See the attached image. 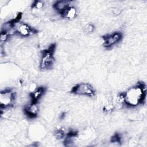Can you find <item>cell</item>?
I'll return each mask as SVG.
<instances>
[{"label":"cell","mask_w":147,"mask_h":147,"mask_svg":"<svg viewBox=\"0 0 147 147\" xmlns=\"http://www.w3.org/2000/svg\"><path fill=\"white\" fill-rule=\"evenodd\" d=\"M146 94V83L139 81L126 91L119 92L117 95V102L126 108H135L145 104Z\"/></svg>","instance_id":"6da1fadb"},{"label":"cell","mask_w":147,"mask_h":147,"mask_svg":"<svg viewBox=\"0 0 147 147\" xmlns=\"http://www.w3.org/2000/svg\"><path fill=\"white\" fill-rule=\"evenodd\" d=\"M56 44L52 43L46 49L41 52V58L40 61L39 67L41 70H48L53 67L55 57V53L56 51Z\"/></svg>","instance_id":"7a4b0ae2"},{"label":"cell","mask_w":147,"mask_h":147,"mask_svg":"<svg viewBox=\"0 0 147 147\" xmlns=\"http://www.w3.org/2000/svg\"><path fill=\"white\" fill-rule=\"evenodd\" d=\"M16 92L11 88H5L0 92V107L1 111L13 107L16 103Z\"/></svg>","instance_id":"3957f363"},{"label":"cell","mask_w":147,"mask_h":147,"mask_svg":"<svg viewBox=\"0 0 147 147\" xmlns=\"http://www.w3.org/2000/svg\"><path fill=\"white\" fill-rule=\"evenodd\" d=\"M71 93L79 96H86L94 97L96 95V90L94 87L88 83H80L72 87Z\"/></svg>","instance_id":"277c9868"},{"label":"cell","mask_w":147,"mask_h":147,"mask_svg":"<svg viewBox=\"0 0 147 147\" xmlns=\"http://www.w3.org/2000/svg\"><path fill=\"white\" fill-rule=\"evenodd\" d=\"M123 38L122 32L116 31L110 34H106L102 36L103 40V46L106 49H111L114 46L119 43Z\"/></svg>","instance_id":"5b68a950"},{"label":"cell","mask_w":147,"mask_h":147,"mask_svg":"<svg viewBox=\"0 0 147 147\" xmlns=\"http://www.w3.org/2000/svg\"><path fill=\"white\" fill-rule=\"evenodd\" d=\"M38 30L27 23H17L14 28V33L22 37H28L37 33Z\"/></svg>","instance_id":"8992f818"},{"label":"cell","mask_w":147,"mask_h":147,"mask_svg":"<svg viewBox=\"0 0 147 147\" xmlns=\"http://www.w3.org/2000/svg\"><path fill=\"white\" fill-rule=\"evenodd\" d=\"M39 106L38 103L30 102L24 108V114L29 119L36 118L39 113Z\"/></svg>","instance_id":"52a82bcc"},{"label":"cell","mask_w":147,"mask_h":147,"mask_svg":"<svg viewBox=\"0 0 147 147\" xmlns=\"http://www.w3.org/2000/svg\"><path fill=\"white\" fill-rule=\"evenodd\" d=\"M47 91V88L44 86L37 87L35 90L29 92L30 102L38 103V101L44 95Z\"/></svg>","instance_id":"ba28073f"},{"label":"cell","mask_w":147,"mask_h":147,"mask_svg":"<svg viewBox=\"0 0 147 147\" xmlns=\"http://www.w3.org/2000/svg\"><path fill=\"white\" fill-rule=\"evenodd\" d=\"M72 1L67 0L56 1L52 5V7L60 16L69 6L72 5Z\"/></svg>","instance_id":"9c48e42d"},{"label":"cell","mask_w":147,"mask_h":147,"mask_svg":"<svg viewBox=\"0 0 147 147\" xmlns=\"http://www.w3.org/2000/svg\"><path fill=\"white\" fill-rule=\"evenodd\" d=\"M77 16H78V10L73 5L69 6L60 15V16L63 18H65L69 20L74 19L77 17Z\"/></svg>","instance_id":"30bf717a"},{"label":"cell","mask_w":147,"mask_h":147,"mask_svg":"<svg viewBox=\"0 0 147 147\" xmlns=\"http://www.w3.org/2000/svg\"><path fill=\"white\" fill-rule=\"evenodd\" d=\"M110 142L112 143H116L118 144H121L122 142V136L119 133H114L111 137Z\"/></svg>","instance_id":"8fae6325"},{"label":"cell","mask_w":147,"mask_h":147,"mask_svg":"<svg viewBox=\"0 0 147 147\" xmlns=\"http://www.w3.org/2000/svg\"><path fill=\"white\" fill-rule=\"evenodd\" d=\"M44 6V3L41 1H34L31 5L32 9L35 10H40L43 9Z\"/></svg>","instance_id":"7c38bea8"},{"label":"cell","mask_w":147,"mask_h":147,"mask_svg":"<svg viewBox=\"0 0 147 147\" xmlns=\"http://www.w3.org/2000/svg\"><path fill=\"white\" fill-rule=\"evenodd\" d=\"M65 135L66 134H65V131L63 128H59L55 130V136L56 137V138L59 140L64 139L65 137Z\"/></svg>","instance_id":"4fadbf2b"},{"label":"cell","mask_w":147,"mask_h":147,"mask_svg":"<svg viewBox=\"0 0 147 147\" xmlns=\"http://www.w3.org/2000/svg\"><path fill=\"white\" fill-rule=\"evenodd\" d=\"M84 30L87 33H91L95 30V26L92 24H88L84 26Z\"/></svg>","instance_id":"5bb4252c"},{"label":"cell","mask_w":147,"mask_h":147,"mask_svg":"<svg viewBox=\"0 0 147 147\" xmlns=\"http://www.w3.org/2000/svg\"><path fill=\"white\" fill-rule=\"evenodd\" d=\"M10 34H9L7 32H3V31H1V34H0V40L2 42H5L6 41L9 37H10Z\"/></svg>","instance_id":"9a60e30c"},{"label":"cell","mask_w":147,"mask_h":147,"mask_svg":"<svg viewBox=\"0 0 147 147\" xmlns=\"http://www.w3.org/2000/svg\"><path fill=\"white\" fill-rule=\"evenodd\" d=\"M113 109H114V107H113V105H106V106H105L103 107V111L105 113H109L111 111H112Z\"/></svg>","instance_id":"2e32d148"},{"label":"cell","mask_w":147,"mask_h":147,"mask_svg":"<svg viewBox=\"0 0 147 147\" xmlns=\"http://www.w3.org/2000/svg\"><path fill=\"white\" fill-rule=\"evenodd\" d=\"M66 114H67V113H66L65 112H63V113H61L60 114V117H59L60 119L61 120L64 119L65 118V116H66Z\"/></svg>","instance_id":"e0dca14e"}]
</instances>
